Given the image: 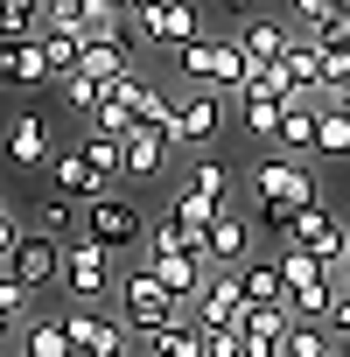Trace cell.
Returning a JSON list of instances; mask_svg holds the SVG:
<instances>
[{
    "instance_id": "obj_1",
    "label": "cell",
    "mask_w": 350,
    "mask_h": 357,
    "mask_svg": "<svg viewBox=\"0 0 350 357\" xmlns=\"http://www.w3.org/2000/svg\"><path fill=\"white\" fill-rule=\"evenodd\" d=\"M119 322H126L133 336H147V343H154V336H168L175 322H197V315L175 301V294H168L147 266H133V273L119 280Z\"/></svg>"
},
{
    "instance_id": "obj_2",
    "label": "cell",
    "mask_w": 350,
    "mask_h": 357,
    "mask_svg": "<svg viewBox=\"0 0 350 357\" xmlns=\"http://www.w3.org/2000/svg\"><path fill=\"white\" fill-rule=\"evenodd\" d=\"M175 70H183L197 91H238L245 98V84H252V63H245V50H238V36H204V43H190L183 56H175Z\"/></svg>"
},
{
    "instance_id": "obj_3",
    "label": "cell",
    "mask_w": 350,
    "mask_h": 357,
    "mask_svg": "<svg viewBox=\"0 0 350 357\" xmlns=\"http://www.w3.org/2000/svg\"><path fill=\"white\" fill-rule=\"evenodd\" d=\"M218 133H225V98H218V91H190L183 105H175L168 147H175V154H190V161H204V154L218 147Z\"/></svg>"
},
{
    "instance_id": "obj_4",
    "label": "cell",
    "mask_w": 350,
    "mask_h": 357,
    "mask_svg": "<svg viewBox=\"0 0 350 357\" xmlns=\"http://www.w3.org/2000/svg\"><path fill=\"white\" fill-rule=\"evenodd\" d=\"M84 238L91 245H105V252H126V245H140L147 238V218H140V204L133 197H98V204H84Z\"/></svg>"
},
{
    "instance_id": "obj_5",
    "label": "cell",
    "mask_w": 350,
    "mask_h": 357,
    "mask_svg": "<svg viewBox=\"0 0 350 357\" xmlns=\"http://www.w3.org/2000/svg\"><path fill=\"white\" fill-rule=\"evenodd\" d=\"M56 322H63V336H70L77 357H126V322H119V315H105V308H91V301H70Z\"/></svg>"
},
{
    "instance_id": "obj_6",
    "label": "cell",
    "mask_w": 350,
    "mask_h": 357,
    "mask_svg": "<svg viewBox=\"0 0 350 357\" xmlns=\"http://www.w3.org/2000/svg\"><path fill=\"white\" fill-rule=\"evenodd\" d=\"M294 252H308V259H322L329 273H343V259H350V225L329 211V204H315V211H301V225H294V238H287Z\"/></svg>"
},
{
    "instance_id": "obj_7",
    "label": "cell",
    "mask_w": 350,
    "mask_h": 357,
    "mask_svg": "<svg viewBox=\"0 0 350 357\" xmlns=\"http://www.w3.org/2000/svg\"><path fill=\"white\" fill-rule=\"evenodd\" d=\"M252 183H259V204H287V211H315V204H322L315 175H308L301 161H287V154H266V161L252 168Z\"/></svg>"
},
{
    "instance_id": "obj_8",
    "label": "cell",
    "mask_w": 350,
    "mask_h": 357,
    "mask_svg": "<svg viewBox=\"0 0 350 357\" xmlns=\"http://www.w3.org/2000/svg\"><path fill=\"white\" fill-rule=\"evenodd\" d=\"M140 29H147V50H175L183 56L190 43H204V8L197 0H154L140 15Z\"/></svg>"
},
{
    "instance_id": "obj_9",
    "label": "cell",
    "mask_w": 350,
    "mask_h": 357,
    "mask_svg": "<svg viewBox=\"0 0 350 357\" xmlns=\"http://www.w3.org/2000/svg\"><path fill=\"white\" fill-rule=\"evenodd\" d=\"M105 287H112V252H105V245H91V238H70V245H63V294L98 308V294H105Z\"/></svg>"
},
{
    "instance_id": "obj_10",
    "label": "cell",
    "mask_w": 350,
    "mask_h": 357,
    "mask_svg": "<svg viewBox=\"0 0 350 357\" xmlns=\"http://www.w3.org/2000/svg\"><path fill=\"white\" fill-rule=\"evenodd\" d=\"M8 280H22L29 294L63 287V245H56V238H43V231H29V238L15 245V259H8Z\"/></svg>"
},
{
    "instance_id": "obj_11",
    "label": "cell",
    "mask_w": 350,
    "mask_h": 357,
    "mask_svg": "<svg viewBox=\"0 0 350 357\" xmlns=\"http://www.w3.org/2000/svg\"><path fill=\"white\" fill-rule=\"evenodd\" d=\"M245 287H238V273H211V287L197 294V329L211 336V329H238L245 322Z\"/></svg>"
},
{
    "instance_id": "obj_12",
    "label": "cell",
    "mask_w": 350,
    "mask_h": 357,
    "mask_svg": "<svg viewBox=\"0 0 350 357\" xmlns=\"http://www.w3.org/2000/svg\"><path fill=\"white\" fill-rule=\"evenodd\" d=\"M245 252H252V218H245V211H225V218L211 225V238H204L211 273H238V266H245Z\"/></svg>"
},
{
    "instance_id": "obj_13",
    "label": "cell",
    "mask_w": 350,
    "mask_h": 357,
    "mask_svg": "<svg viewBox=\"0 0 350 357\" xmlns=\"http://www.w3.org/2000/svg\"><path fill=\"white\" fill-rule=\"evenodd\" d=\"M238 50H245V63H252V70H273V63H287V50H294V29H287V22H266V15H252V22H238Z\"/></svg>"
},
{
    "instance_id": "obj_14",
    "label": "cell",
    "mask_w": 350,
    "mask_h": 357,
    "mask_svg": "<svg viewBox=\"0 0 350 357\" xmlns=\"http://www.w3.org/2000/svg\"><path fill=\"white\" fill-rule=\"evenodd\" d=\"M238 336H245V357H287V336H294V308H245Z\"/></svg>"
},
{
    "instance_id": "obj_15",
    "label": "cell",
    "mask_w": 350,
    "mask_h": 357,
    "mask_svg": "<svg viewBox=\"0 0 350 357\" xmlns=\"http://www.w3.org/2000/svg\"><path fill=\"white\" fill-rule=\"evenodd\" d=\"M8 161L15 168H43L50 161V119L43 112H15L8 119Z\"/></svg>"
},
{
    "instance_id": "obj_16",
    "label": "cell",
    "mask_w": 350,
    "mask_h": 357,
    "mask_svg": "<svg viewBox=\"0 0 350 357\" xmlns=\"http://www.w3.org/2000/svg\"><path fill=\"white\" fill-rule=\"evenodd\" d=\"M50 183H56V197H70V204H98V197H105L98 175H91V161H84V147H70V154L50 161Z\"/></svg>"
},
{
    "instance_id": "obj_17",
    "label": "cell",
    "mask_w": 350,
    "mask_h": 357,
    "mask_svg": "<svg viewBox=\"0 0 350 357\" xmlns=\"http://www.w3.org/2000/svg\"><path fill=\"white\" fill-rule=\"evenodd\" d=\"M77 147H84V161H91V175H98V190L112 197V190L126 183V140H112V133H91V126H84V140H77Z\"/></svg>"
},
{
    "instance_id": "obj_18",
    "label": "cell",
    "mask_w": 350,
    "mask_h": 357,
    "mask_svg": "<svg viewBox=\"0 0 350 357\" xmlns=\"http://www.w3.org/2000/svg\"><path fill=\"white\" fill-rule=\"evenodd\" d=\"M168 133H154V126H140V133H126V183H154V175L168 168Z\"/></svg>"
},
{
    "instance_id": "obj_19",
    "label": "cell",
    "mask_w": 350,
    "mask_h": 357,
    "mask_svg": "<svg viewBox=\"0 0 350 357\" xmlns=\"http://www.w3.org/2000/svg\"><path fill=\"white\" fill-rule=\"evenodd\" d=\"M238 287L252 308H287V280H280V259H245L238 266Z\"/></svg>"
},
{
    "instance_id": "obj_20",
    "label": "cell",
    "mask_w": 350,
    "mask_h": 357,
    "mask_svg": "<svg viewBox=\"0 0 350 357\" xmlns=\"http://www.w3.org/2000/svg\"><path fill=\"white\" fill-rule=\"evenodd\" d=\"M36 231L56 238V245L84 238V204H70V197H43V204H36Z\"/></svg>"
},
{
    "instance_id": "obj_21",
    "label": "cell",
    "mask_w": 350,
    "mask_h": 357,
    "mask_svg": "<svg viewBox=\"0 0 350 357\" xmlns=\"http://www.w3.org/2000/svg\"><path fill=\"white\" fill-rule=\"evenodd\" d=\"M43 56H50L56 84L77 77V70H84V29H50V22H43Z\"/></svg>"
},
{
    "instance_id": "obj_22",
    "label": "cell",
    "mask_w": 350,
    "mask_h": 357,
    "mask_svg": "<svg viewBox=\"0 0 350 357\" xmlns=\"http://www.w3.org/2000/svg\"><path fill=\"white\" fill-rule=\"evenodd\" d=\"M0 56H8V84H15V91H36V84H56V70H50L43 43H22V50H0Z\"/></svg>"
},
{
    "instance_id": "obj_23",
    "label": "cell",
    "mask_w": 350,
    "mask_h": 357,
    "mask_svg": "<svg viewBox=\"0 0 350 357\" xmlns=\"http://www.w3.org/2000/svg\"><path fill=\"white\" fill-rule=\"evenodd\" d=\"M168 218H175V225H183V231H190V238L204 245V238H211V225H218L225 211H218L211 197H197V190H175V204H168Z\"/></svg>"
},
{
    "instance_id": "obj_24",
    "label": "cell",
    "mask_w": 350,
    "mask_h": 357,
    "mask_svg": "<svg viewBox=\"0 0 350 357\" xmlns=\"http://www.w3.org/2000/svg\"><path fill=\"white\" fill-rule=\"evenodd\" d=\"M183 190H197V197H211V204L225 211V190H231V161H225V154H204V161H190Z\"/></svg>"
},
{
    "instance_id": "obj_25",
    "label": "cell",
    "mask_w": 350,
    "mask_h": 357,
    "mask_svg": "<svg viewBox=\"0 0 350 357\" xmlns=\"http://www.w3.org/2000/svg\"><path fill=\"white\" fill-rule=\"evenodd\" d=\"M238 112H245V133L252 140H280V126H287V105L280 98H259V91H245Z\"/></svg>"
},
{
    "instance_id": "obj_26",
    "label": "cell",
    "mask_w": 350,
    "mask_h": 357,
    "mask_svg": "<svg viewBox=\"0 0 350 357\" xmlns=\"http://www.w3.org/2000/svg\"><path fill=\"white\" fill-rule=\"evenodd\" d=\"M175 252H204V245H197V238H190L183 225H175L168 211H161V218L147 225V259H175Z\"/></svg>"
},
{
    "instance_id": "obj_27",
    "label": "cell",
    "mask_w": 350,
    "mask_h": 357,
    "mask_svg": "<svg viewBox=\"0 0 350 357\" xmlns=\"http://www.w3.org/2000/svg\"><path fill=\"white\" fill-rule=\"evenodd\" d=\"M105 98H112V91H105L98 77H84V70H77V77H63V105H70V112H77L84 126L98 119V105H105Z\"/></svg>"
},
{
    "instance_id": "obj_28",
    "label": "cell",
    "mask_w": 350,
    "mask_h": 357,
    "mask_svg": "<svg viewBox=\"0 0 350 357\" xmlns=\"http://www.w3.org/2000/svg\"><path fill=\"white\" fill-rule=\"evenodd\" d=\"M22 357H77V350H70L63 322H29L22 329Z\"/></svg>"
},
{
    "instance_id": "obj_29",
    "label": "cell",
    "mask_w": 350,
    "mask_h": 357,
    "mask_svg": "<svg viewBox=\"0 0 350 357\" xmlns=\"http://www.w3.org/2000/svg\"><path fill=\"white\" fill-rule=\"evenodd\" d=\"M29 322H36V315H29V287L0 273V336H22Z\"/></svg>"
},
{
    "instance_id": "obj_30",
    "label": "cell",
    "mask_w": 350,
    "mask_h": 357,
    "mask_svg": "<svg viewBox=\"0 0 350 357\" xmlns=\"http://www.w3.org/2000/svg\"><path fill=\"white\" fill-rule=\"evenodd\" d=\"M147 357H204V329H197V322H175L168 336L147 343Z\"/></svg>"
},
{
    "instance_id": "obj_31",
    "label": "cell",
    "mask_w": 350,
    "mask_h": 357,
    "mask_svg": "<svg viewBox=\"0 0 350 357\" xmlns=\"http://www.w3.org/2000/svg\"><path fill=\"white\" fill-rule=\"evenodd\" d=\"M287 357H336V336H329L322 322H294V336H287Z\"/></svg>"
},
{
    "instance_id": "obj_32",
    "label": "cell",
    "mask_w": 350,
    "mask_h": 357,
    "mask_svg": "<svg viewBox=\"0 0 350 357\" xmlns=\"http://www.w3.org/2000/svg\"><path fill=\"white\" fill-rule=\"evenodd\" d=\"M322 161H350V112H322V140H315Z\"/></svg>"
},
{
    "instance_id": "obj_33",
    "label": "cell",
    "mask_w": 350,
    "mask_h": 357,
    "mask_svg": "<svg viewBox=\"0 0 350 357\" xmlns=\"http://www.w3.org/2000/svg\"><path fill=\"white\" fill-rule=\"evenodd\" d=\"M22 238H29V231H22V218L0 204V273H8V259H15V245H22Z\"/></svg>"
},
{
    "instance_id": "obj_34",
    "label": "cell",
    "mask_w": 350,
    "mask_h": 357,
    "mask_svg": "<svg viewBox=\"0 0 350 357\" xmlns=\"http://www.w3.org/2000/svg\"><path fill=\"white\" fill-rule=\"evenodd\" d=\"M204 357H245V336L238 329H211L204 336Z\"/></svg>"
},
{
    "instance_id": "obj_35",
    "label": "cell",
    "mask_w": 350,
    "mask_h": 357,
    "mask_svg": "<svg viewBox=\"0 0 350 357\" xmlns=\"http://www.w3.org/2000/svg\"><path fill=\"white\" fill-rule=\"evenodd\" d=\"M322 329L350 343V287H336V301H329V322H322Z\"/></svg>"
},
{
    "instance_id": "obj_36",
    "label": "cell",
    "mask_w": 350,
    "mask_h": 357,
    "mask_svg": "<svg viewBox=\"0 0 350 357\" xmlns=\"http://www.w3.org/2000/svg\"><path fill=\"white\" fill-rule=\"evenodd\" d=\"M0 22H43V0H0Z\"/></svg>"
},
{
    "instance_id": "obj_37",
    "label": "cell",
    "mask_w": 350,
    "mask_h": 357,
    "mask_svg": "<svg viewBox=\"0 0 350 357\" xmlns=\"http://www.w3.org/2000/svg\"><path fill=\"white\" fill-rule=\"evenodd\" d=\"M231 8H238V15H245V22H252V8H259V0H231Z\"/></svg>"
},
{
    "instance_id": "obj_38",
    "label": "cell",
    "mask_w": 350,
    "mask_h": 357,
    "mask_svg": "<svg viewBox=\"0 0 350 357\" xmlns=\"http://www.w3.org/2000/svg\"><path fill=\"white\" fill-rule=\"evenodd\" d=\"M336 280H343V287H350V259H343V273H336Z\"/></svg>"
},
{
    "instance_id": "obj_39",
    "label": "cell",
    "mask_w": 350,
    "mask_h": 357,
    "mask_svg": "<svg viewBox=\"0 0 350 357\" xmlns=\"http://www.w3.org/2000/svg\"><path fill=\"white\" fill-rule=\"evenodd\" d=\"M0 84H8V56H0Z\"/></svg>"
},
{
    "instance_id": "obj_40",
    "label": "cell",
    "mask_w": 350,
    "mask_h": 357,
    "mask_svg": "<svg viewBox=\"0 0 350 357\" xmlns=\"http://www.w3.org/2000/svg\"><path fill=\"white\" fill-rule=\"evenodd\" d=\"M329 8H336V15H343V8H350V0H329Z\"/></svg>"
},
{
    "instance_id": "obj_41",
    "label": "cell",
    "mask_w": 350,
    "mask_h": 357,
    "mask_svg": "<svg viewBox=\"0 0 350 357\" xmlns=\"http://www.w3.org/2000/svg\"><path fill=\"white\" fill-rule=\"evenodd\" d=\"M336 357H350V350H336Z\"/></svg>"
}]
</instances>
